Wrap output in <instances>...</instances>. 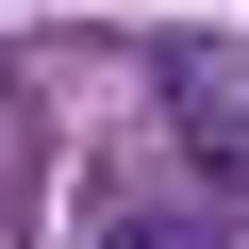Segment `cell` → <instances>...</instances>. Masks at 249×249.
I'll return each mask as SVG.
<instances>
[{
    "instance_id": "7a4b0ae2",
    "label": "cell",
    "mask_w": 249,
    "mask_h": 249,
    "mask_svg": "<svg viewBox=\"0 0 249 249\" xmlns=\"http://www.w3.org/2000/svg\"><path fill=\"white\" fill-rule=\"evenodd\" d=\"M116 249H166V232H116Z\"/></svg>"
},
{
    "instance_id": "6da1fadb",
    "label": "cell",
    "mask_w": 249,
    "mask_h": 249,
    "mask_svg": "<svg viewBox=\"0 0 249 249\" xmlns=\"http://www.w3.org/2000/svg\"><path fill=\"white\" fill-rule=\"evenodd\" d=\"M166 100H183L199 183H232V199H249V50H183V67H166Z\"/></svg>"
}]
</instances>
